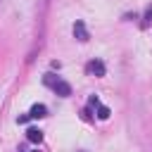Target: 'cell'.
Returning a JSON list of instances; mask_svg holds the SVG:
<instances>
[{"instance_id":"obj_3","label":"cell","mask_w":152,"mask_h":152,"mask_svg":"<svg viewBox=\"0 0 152 152\" xmlns=\"http://www.w3.org/2000/svg\"><path fill=\"white\" fill-rule=\"evenodd\" d=\"M74 36H76V40H81V43L88 40V28H86L83 21H76V24H74Z\"/></svg>"},{"instance_id":"obj_2","label":"cell","mask_w":152,"mask_h":152,"mask_svg":"<svg viewBox=\"0 0 152 152\" xmlns=\"http://www.w3.org/2000/svg\"><path fill=\"white\" fill-rule=\"evenodd\" d=\"M86 69H88V74H93V76H104V74H107V66H104V62H100V59H90V62L86 64Z\"/></svg>"},{"instance_id":"obj_8","label":"cell","mask_w":152,"mask_h":152,"mask_svg":"<svg viewBox=\"0 0 152 152\" xmlns=\"http://www.w3.org/2000/svg\"><path fill=\"white\" fill-rule=\"evenodd\" d=\"M24 152H38V150H24Z\"/></svg>"},{"instance_id":"obj_6","label":"cell","mask_w":152,"mask_h":152,"mask_svg":"<svg viewBox=\"0 0 152 152\" xmlns=\"http://www.w3.org/2000/svg\"><path fill=\"white\" fill-rule=\"evenodd\" d=\"M95 109H97V119H102V121H104V119H109V107H104V104H97Z\"/></svg>"},{"instance_id":"obj_4","label":"cell","mask_w":152,"mask_h":152,"mask_svg":"<svg viewBox=\"0 0 152 152\" xmlns=\"http://www.w3.org/2000/svg\"><path fill=\"white\" fill-rule=\"evenodd\" d=\"M45 114H48V107H45V104H33V107H31V112H28V116H31V119H43Z\"/></svg>"},{"instance_id":"obj_7","label":"cell","mask_w":152,"mask_h":152,"mask_svg":"<svg viewBox=\"0 0 152 152\" xmlns=\"http://www.w3.org/2000/svg\"><path fill=\"white\" fill-rule=\"evenodd\" d=\"M150 24H152V7L145 12V17H142V24H140V26H142V28H147Z\"/></svg>"},{"instance_id":"obj_1","label":"cell","mask_w":152,"mask_h":152,"mask_svg":"<svg viewBox=\"0 0 152 152\" xmlns=\"http://www.w3.org/2000/svg\"><path fill=\"white\" fill-rule=\"evenodd\" d=\"M43 83H45L48 88H52L59 97H69V95H71V86H69L66 81L57 78L55 74H45V76H43Z\"/></svg>"},{"instance_id":"obj_5","label":"cell","mask_w":152,"mask_h":152,"mask_svg":"<svg viewBox=\"0 0 152 152\" xmlns=\"http://www.w3.org/2000/svg\"><path fill=\"white\" fill-rule=\"evenodd\" d=\"M26 138H28L31 142H40V140H43V131H40V128H28V131H26Z\"/></svg>"}]
</instances>
